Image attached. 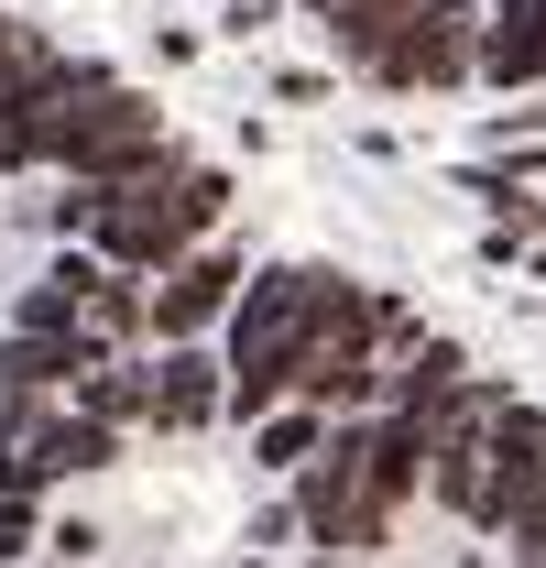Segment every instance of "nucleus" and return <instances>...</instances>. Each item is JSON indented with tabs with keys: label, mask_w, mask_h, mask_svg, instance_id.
Here are the masks:
<instances>
[{
	"label": "nucleus",
	"mask_w": 546,
	"mask_h": 568,
	"mask_svg": "<svg viewBox=\"0 0 546 568\" xmlns=\"http://www.w3.org/2000/svg\"><path fill=\"white\" fill-rule=\"evenodd\" d=\"M372 88H546V0H295Z\"/></svg>",
	"instance_id": "f03ea898"
},
{
	"label": "nucleus",
	"mask_w": 546,
	"mask_h": 568,
	"mask_svg": "<svg viewBox=\"0 0 546 568\" xmlns=\"http://www.w3.org/2000/svg\"><path fill=\"white\" fill-rule=\"evenodd\" d=\"M230 241V175L132 77L0 0V568L153 448L164 284Z\"/></svg>",
	"instance_id": "f257e3e1"
}]
</instances>
